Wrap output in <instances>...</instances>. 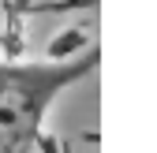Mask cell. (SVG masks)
I'll return each instance as SVG.
<instances>
[{
	"instance_id": "1",
	"label": "cell",
	"mask_w": 157,
	"mask_h": 153,
	"mask_svg": "<svg viewBox=\"0 0 157 153\" xmlns=\"http://www.w3.org/2000/svg\"><path fill=\"white\" fill-rule=\"evenodd\" d=\"M101 49H78L52 60H4L0 56V153H30L45 116L64 93L97 71Z\"/></svg>"
}]
</instances>
